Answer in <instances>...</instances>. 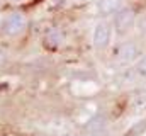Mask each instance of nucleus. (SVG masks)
Returning <instances> with one entry per match:
<instances>
[{
    "label": "nucleus",
    "instance_id": "1",
    "mask_svg": "<svg viewBox=\"0 0 146 136\" xmlns=\"http://www.w3.org/2000/svg\"><path fill=\"white\" fill-rule=\"evenodd\" d=\"M134 21H136V14H134L133 9H121L119 12H115V19H114L115 33L119 34V36L127 34L133 29Z\"/></svg>",
    "mask_w": 146,
    "mask_h": 136
},
{
    "label": "nucleus",
    "instance_id": "2",
    "mask_svg": "<svg viewBox=\"0 0 146 136\" xmlns=\"http://www.w3.org/2000/svg\"><path fill=\"white\" fill-rule=\"evenodd\" d=\"M26 24H27V21H26L24 14L14 12V14H10V15L3 21L2 31L7 34V36H19L21 33H24Z\"/></svg>",
    "mask_w": 146,
    "mask_h": 136
},
{
    "label": "nucleus",
    "instance_id": "7",
    "mask_svg": "<svg viewBox=\"0 0 146 136\" xmlns=\"http://www.w3.org/2000/svg\"><path fill=\"white\" fill-rule=\"evenodd\" d=\"M139 29H141L143 33H146V17L141 21V22H139Z\"/></svg>",
    "mask_w": 146,
    "mask_h": 136
},
{
    "label": "nucleus",
    "instance_id": "6",
    "mask_svg": "<svg viewBox=\"0 0 146 136\" xmlns=\"http://www.w3.org/2000/svg\"><path fill=\"white\" fill-rule=\"evenodd\" d=\"M136 73L141 75V77H146V55L138 61V65H136Z\"/></svg>",
    "mask_w": 146,
    "mask_h": 136
},
{
    "label": "nucleus",
    "instance_id": "4",
    "mask_svg": "<svg viewBox=\"0 0 146 136\" xmlns=\"http://www.w3.org/2000/svg\"><path fill=\"white\" fill-rule=\"evenodd\" d=\"M92 41H94V46H95L97 49H104V48H107L109 43H110V27H109V24H106V22H99V24L94 27Z\"/></svg>",
    "mask_w": 146,
    "mask_h": 136
},
{
    "label": "nucleus",
    "instance_id": "3",
    "mask_svg": "<svg viewBox=\"0 0 146 136\" xmlns=\"http://www.w3.org/2000/svg\"><path fill=\"white\" fill-rule=\"evenodd\" d=\"M138 56H139V46H138L136 43H131V41L121 44L119 49H117V53H115L117 61L122 63V65H127V63L134 61Z\"/></svg>",
    "mask_w": 146,
    "mask_h": 136
},
{
    "label": "nucleus",
    "instance_id": "8",
    "mask_svg": "<svg viewBox=\"0 0 146 136\" xmlns=\"http://www.w3.org/2000/svg\"><path fill=\"white\" fill-rule=\"evenodd\" d=\"M14 2H19V0H14Z\"/></svg>",
    "mask_w": 146,
    "mask_h": 136
},
{
    "label": "nucleus",
    "instance_id": "5",
    "mask_svg": "<svg viewBox=\"0 0 146 136\" xmlns=\"http://www.w3.org/2000/svg\"><path fill=\"white\" fill-rule=\"evenodd\" d=\"M122 9V0H100L99 2V14L110 15Z\"/></svg>",
    "mask_w": 146,
    "mask_h": 136
}]
</instances>
